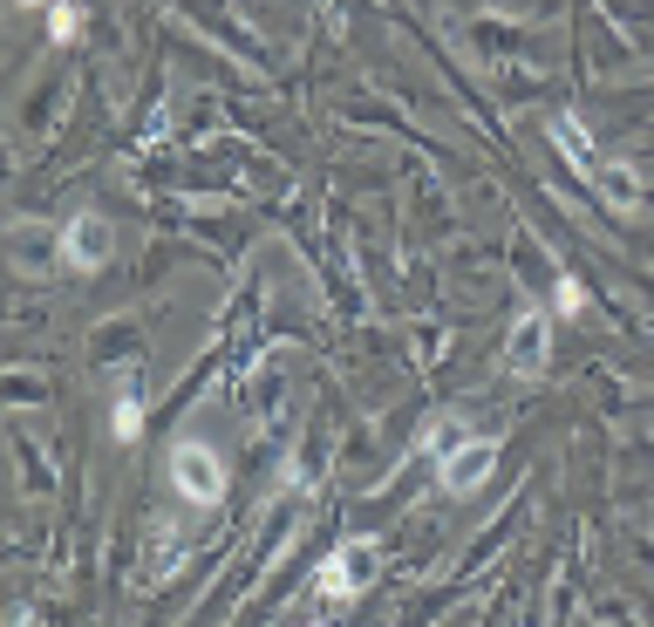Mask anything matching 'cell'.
Segmentation results:
<instances>
[{"mask_svg": "<svg viewBox=\"0 0 654 627\" xmlns=\"http://www.w3.org/2000/svg\"><path fill=\"white\" fill-rule=\"evenodd\" d=\"M137 430H144V396H123L116 402V444H137Z\"/></svg>", "mask_w": 654, "mask_h": 627, "instance_id": "52a82bcc", "label": "cell"}, {"mask_svg": "<svg viewBox=\"0 0 654 627\" xmlns=\"http://www.w3.org/2000/svg\"><path fill=\"white\" fill-rule=\"evenodd\" d=\"M491 464H497V444L491 436H463V444H450L444 457H436V470H444V491L463 498V491H478L491 478Z\"/></svg>", "mask_w": 654, "mask_h": 627, "instance_id": "3957f363", "label": "cell"}, {"mask_svg": "<svg viewBox=\"0 0 654 627\" xmlns=\"http://www.w3.org/2000/svg\"><path fill=\"white\" fill-rule=\"evenodd\" d=\"M450 444H463V436H457V423H429V430H423V451H429V457H444Z\"/></svg>", "mask_w": 654, "mask_h": 627, "instance_id": "ba28073f", "label": "cell"}, {"mask_svg": "<svg viewBox=\"0 0 654 627\" xmlns=\"http://www.w3.org/2000/svg\"><path fill=\"white\" fill-rule=\"evenodd\" d=\"M171 485L192 498V505H218V498H226V464H218V451H205V444H177L171 451Z\"/></svg>", "mask_w": 654, "mask_h": 627, "instance_id": "7a4b0ae2", "label": "cell"}, {"mask_svg": "<svg viewBox=\"0 0 654 627\" xmlns=\"http://www.w3.org/2000/svg\"><path fill=\"white\" fill-rule=\"evenodd\" d=\"M76 35H82V8H69V0L55 8L48 0V42H76Z\"/></svg>", "mask_w": 654, "mask_h": 627, "instance_id": "8992f818", "label": "cell"}, {"mask_svg": "<svg viewBox=\"0 0 654 627\" xmlns=\"http://www.w3.org/2000/svg\"><path fill=\"white\" fill-rule=\"evenodd\" d=\"M27 8H35V0H27Z\"/></svg>", "mask_w": 654, "mask_h": 627, "instance_id": "30bf717a", "label": "cell"}, {"mask_svg": "<svg viewBox=\"0 0 654 627\" xmlns=\"http://www.w3.org/2000/svg\"><path fill=\"white\" fill-rule=\"evenodd\" d=\"M546 349H552L546 314H518V328H512V341H505V368H512V375H546Z\"/></svg>", "mask_w": 654, "mask_h": 627, "instance_id": "5b68a950", "label": "cell"}, {"mask_svg": "<svg viewBox=\"0 0 654 627\" xmlns=\"http://www.w3.org/2000/svg\"><path fill=\"white\" fill-rule=\"evenodd\" d=\"M376 573H382V546H376V539H348V546H341L328 567H321L314 593H321V601H355V593L376 580Z\"/></svg>", "mask_w": 654, "mask_h": 627, "instance_id": "6da1fadb", "label": "cell"}, {"mask_svg": "<svg viewBox=\"0 0 654 627\" xmlns=\"http://www.w3.org/2000/svg\"><path fill=\"white\" fill-rule=\"evenodd\" d=\"M61 260H69L76 273L110 266V226H103L96 212H76V218H69V232H61Z\"/></svg>", "mask_w": 654, "mask_h": 627, "instance_id": "277c9868", "label": "cell"}, {"mask_svg": "<svg viewBox=\"0 0 654 627\" xmlns=\"http://www.w3.org/2000/svg\"><path fill=\"white\" fill-rule=\"evenodd\" d=\"M586 307V294H580V280L573 273H559V314H580Z\"/></svg>", "mask_w": 654, "mask_h": 627, "instance_id": "9c48e42d", "label": "cell"}]
</instances>
